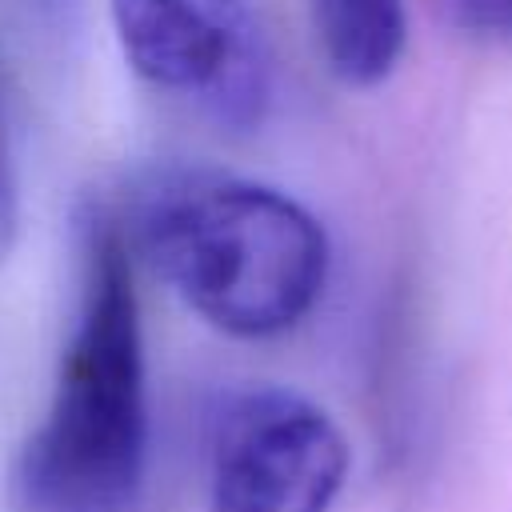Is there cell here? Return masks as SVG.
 Segmentation results:
<instances>
[{
	"label": "cell",
	"mask_w": 512,
	"mask_h": 512,
	"mask_svg": "<svg viewBox=\"0 0 512 512\" xmlns=\"http://www.w3.org/2000/svg\"><path fill=\"white\" fill-rule=\"evenodd\" d=\"M148 452L144 332L132 256L120 224L92 208L80 220V300L56 388L20 456L32 512H124Z\"/></svg>",
	"instance_id": "1"
},
{
	"label": "cell",
	"mask_w": 512,
	"mask_h": 512,
	"mask_svg": "<svg viewBox=\"0 0 512 512\" xmlns=\"http://www.w3.org/2000/svg\"><path fill=\"white\" fill-rule=\"evenodd\" d=\"M136 232L176 296L240 340L296 328L316 308L332 260L300 200L220 172L160 176L140 200Z\"/></svg>",
	"instance_id": "2"
},
{
	"label": "cell",
	"mask_w": 512,
	"mask_h": 512,
	"mask_svg": "<svg viewBox=\"0 0 512 512\" xmlns=\"http://www.w3.org/2000/svg\"><path fill=\"white\" fill-rule=\"evenodd\" d=\"M128 68L164 96L248 124L268 96V60L248 0H108Z\"/></svg>",
	"instance_id": "3"
},
{
	"label": "cell",
	"mask_w": 512,
	"mask_h": 512,
	"mask_svg": "<svg viewBox=\"0 0 512 512\" xmlns=\"http://www.w3.org/2000/svg\"><path fill=\"white\" fill-rule=\"evenodd\" d=\"M212 512H328L348 476L340 424L308 396H240L212 436Z\"/></svg>",
	"instance_id": "4"
},
{
	"label": "cell",
	"mask_w": 512,
	"mask_h": 512,
	"mask_svg": "<svg viewBox=\"0 0 512 512\" xmlns=\"http://www.w3.org/2000/svg\"><path fill=\"white\" fill-rule=\"evenodd\" d=\"M328 68L356 88L388 80L408 44L404 0H308Z\"/></svg>",
	"instance_id": "5"
},
{
	"label": "cell",
	"mask_w": 512,
	"mask_h": 512,
	"mask_svg": "<svg viewBox=\"0 0 512 512\" xmlns=\"http://www.w3.org/2000/svg\"><path fill=\"white\" fill-rule=\"evenodd\" d=\"M448 8L464 32L512 44V0H448Z\"/></svg>",
	"instance_id": "6"
},
{
	"label": "cell",
	"mask_w": 512,
	"mask_h": 512,
	"mask_svg": "<svg viewBox=\"0 0 512 512\" xmlns=\"http://www.w3.org/2000/svg\"><path fill=\"white\" fill-rule=\"evenodd\" d=\"M16 156H12V132H8V104H4V84H0V260L8 256L16 240Z\"/></svg>",
	"instance_id": "7"
},
{
	"label": "cell",
	"mask_w": 512,
	"mask_h": 512,
	"mask_svg": "<svg viewBox=\"0 0 512 512\" xmlns=\"http://www.w3.org/2000/svg\"><path fill=\"white\" fill-rule=\"evenodd\" d=\"M24 4H28V12H36L52 28H68L72 12H76V0H24Z\"/></svg>",
	"instance_id": "8"
}]
</instances>
